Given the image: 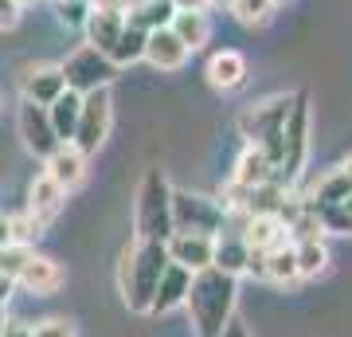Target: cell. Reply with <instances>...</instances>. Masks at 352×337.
<instances>
[{
    "label": "cell",
    "instance_id": "cell-1",
    "mask_svg": "<svg viewBox=\"0 0 352 337\" xmlns=\"http://www.w3.org/2000/svg\"><path fill=\"white\" fill-rule=\"evenodd\" d=\"M235 302H239V278L223 275V271H196L188 287V298H184V310H188L192 334L196 337H219L223 325L235 318Z\"/></svg>",
    "mask_w": 352,
    "mask_h": 337
},
{
    "label": "cell",
    "instance_id": "cell-2",
    "mask_svg": "<svg viewBox=\"0 0 352 337\" xmlns=\"http://www.w3.org/2000/svg\"><path fill=\"white\" fill-rule=\"evenodd\" d=\"M164 267H168V251H164V243H157V239H138V243L122 255L118 287H122V302H126L133 314H149Z\"/></svg>",
    "mask_w": 352,
    "mask_h": 337
},
{
    "label": "cell",
    "instance_id": "cell-3",
    "mask_svg": "<svg viewBox=\"0 0 352 337\" xmlns=\"http://www.w3.org/2000/svg\"><path fill=\"white\" fill-rule=\"evenodd\" d=\"M133 232L138 239H164L173 236V185H168V176L164 169H145L138 185V204H133Z\"/></svg>",
    "mask_w": 352,
    "mask_h": 337
},
{
    "label": "cell",
    "instance_id": "cell-4",
    "mask_svg": "<svg viewBox=\"0 0 352 337\" xmlns=\"http://www.w3.org/2000/svg\"><path fill=\"white\" fill-rule=\"evenodd\" d=\"M289 110H294V94H270V99L254 102L239 114V138L247 145H258V150L274 161V173H278V161H282V125H286Z\"/></svg>",
    "mask_w": 352,
    "mask_h": 337
},
{
    "label": "cell",
    "instance_id": "cell-5",
    "mask_svg": "<svg viewBox=\"0 0 352 337\" xmlns=\"http://www.w3.org/2000/svg\"><path fill=\"white\" fill-rule=\"evenodd\" d=\"M309 161V94H294V110L282 125V161H278L274 181L282 188H298L302 169Z\"/></svg>",
    "mask_w": 352,
    "mask_h": 337
},
{
    "label": "cell",
    "instance_id": "cell-6",
    "mask_svg": "<svg viewBox=\"0 0 352 337\" xmlns=\"http://www.w3.org/2000/svg\"><path fill=\"white\" fill-rule=\"evenodd\" d=\"M227 224V208L215 196L173 188V232H196V236H219Z\"/></svg>",
    "mask_w": 352,
    "mask_h": 337
},
{
    "label": "cell",
    "instance_id": "cell-7",
    "mask_svg": "<svg viewBox=\"0 0 352 337\" xmlns=\"http://www.w3.org/2000/svg\"><path fill=\"white\" fill-rule=\"evenodd\" d=\"M59 71H63L67 90H75V94H90V90L113 87V79H118V67L110 63V55H102V51L90 48V43L71 51L67 63H59Z\"/></svg>",
    "mask_w": 352,
    "mask_h": 337
},
{
    "label": "cell",
    "instance_id": "cell-8",
    "mask_svg": "<svg viewBox=\"0 0 352 337\" xmlns=\"http://www.w3.org/2000/svg\"><path fill=\"white\" fill-rule=\"evenodd\" d=\"M110 125H113V99H110V87L102 90H90V94H82V110H78V125H75V138H71V145H75L78 153H98L102 145H106V138H110Z\"/></svg>",
    "mask_w": 352,
    "mask_h": 337
},
{
    "label": "cell",
    "instance_id": "cell-9",
    "mask_svg": "<svg viewBox=\"0 0 352 337\" xmlns=\"http://www.w3.org/2000/svg\"><path fill=\"white\" fill-rule=\"evenodd\" d=\"M16 125H20V141H24V150L39 161H47L55 145H63V141L55 138V130L47 122V106H36V102H20V114H16Z\"/></svg>",
    "mask_w": 352,
    "mask_h": 337
},
{
    "label": "cell",
    "instance_id": "cell-10",
    "mask_svg": "<svg viewBox=\"0 0 352 337\" xmlns=\"http://www.w3.org/2000/svg\"><path fill=\"white\" fill-rule=\"evenodd\" d=\"M212 247L215 239L212 236H196V232H173L164 239V251H168V263L184 267V271H208L212 267Z\"/></svg>",
    "mask_w": 352,
    "mask_h": 337
},
{
    "label": "cell",
    "instance_id": "cell-11",
    "mask_svg": "<svg viewBox=\"0 0 352 337\" xmlns=\"http://www.w3.org/2000/svg\"><path fill=\"white\" fill-rule=\"evenodd\" d=\"M239 239L247 243V251L266 255V251H278L282 243H289V227H286V220H282V216L258 212V216H247V224H243Z\"/></svg>",
    "mask_w": 352,
    "mask_h": 337
},
{
    "label": "cell",
    "instance_id": "cell-12",
    "mask_svg": "<svg viewBox=\"0 0 352 337\" xmlns=\"http://www.w3.org/2000/svg\"><path fill=\"white\" fill-rule=\"evenodd\" d=\"M16 287L28 290V294H55L63 287V267L51 259V255H28L24 267L16 271Z\"/></svg>",
    "mask_w": 352,
    "mask_h": 337
},
{
    "label": "cell",
    "instance_id": "cell-13",
    "mask_svg": "<svg viewBox=\"0 0 352 337\" xmlns=\"http://www.w3.org/2000/svg\"><path fill=\"white\" fill-rule=\"evenodd\" d=\"M43 173L71 196V192L87 181V153H78L71 141H63V145H55V153L43 161Z\"/></svg>",
    "mask_w": 352,
    "mask_h": 337
},
{
    "label": "cell",
    "instance_id": "cell-14",
    "mask_svg": "<svg viewBox=\"0 0 352 337\" xmlns=\"http://www.w3.org/2000/svg\"><path fill=\"white\" fill-rule=\"evenodd\" d=\"M20 90H24V102L51 106V102H55V99L67 90L59 63H36V67H28L24 79H20Z\"/></svg>",
    "mask_w": 352,
    "mask_h": 337
},
{
    "label": "cell",
    "instance_id": "cell-15",
    "mask_svg": "<svg viewBox=\"0 0 352 337\" xmlns=\"http://www.w3.org/2000/svg\"><path fill=\"white\" fill-rule=\"evenodd\" d=\"M63 204H67L63 188L55 185L47 173H36V181H32V188H28V208H24V212L32 216L43 232H47V224L63 212Z\"/></svg>",
    "mask_w": 352,
    "mask_h": 337
},
{
    "label": "cell",
    "instance_id": "cell-16",
    "mask_svg": "<svg viewBox=\"0 0 352 337\" xmlns=\"http://www.w3.org/2000/svg\"><path fill=\"white\" fill-rule=\"evenodd\" d=\"M188 287H192V271L168 263V267L161 271V283H157V294H153L149 314H173V310H180L184 298H188Z\"/></svg>",
    "mask_w": 352,
    "mask_h": 337
},
{
    "label": "cell",
    "instance_id": "cell-17",
    "mask_svg": "<svg viewBox=\"0 0 352 337\" xmlns=\"http://www.w3.org/2000/svg\"><path fill=\"white\" fill-rule=\"evenodd\" d=\"M145 59L157 67V71H180L188 63V48L168 32V28H157L145 36Z\"/></svg>",
    "mask_w": 352,
    "mask_h": 337
},
{
    "label": "cell",
    "instance_id": "cell-18",
    "mask_svg": "<svg viewBox=\"0 0 352 337\" xmlns=\"http://www.w3.org/2000/svg\"><path fill=\"white\" fill-rule=\"evenodd\" d=\"M204 75H208V83L215 90L231 94V90H239L247 83V59H243L239 51H215L212 59H208V71Z\"/></svg>",
    "mask_w": 352,
    "mask_h": 337
},
{
    "label": "cell",
    "instance_id": "cell-19",
    "mask_svg": "<svg viewBox=\"0 0 352 337\" xmlns=\"http://www.w3.org/2000/svg\"><path fill=\"white\" fill-rule=\"evenodd\" d=\"M266 181H274V161H270L258 145H243L239 161H235V173H231V185L258 188V185H266Z\"/></svg>",
    "mask_w": 352,
    "mask_h": 337
},
{
    "label": "cell",
    "instance_id": "cell-20",
    "mask_svg": "<svg viewBox=\"0 0 352 337\" xmlns=\"http://www.w3.org/2000/svg\"><path fill=\"white\" fill-rule=\"evenodd\" d=\"M122 28H126V16H122V12H102V8H90L87 24H82V36H87L90 48H98L102 55H110V48L118 43V36H122Z\"/></svg>",
    "mask_w": 352,
    "mask_h": 337
},
{
    "label": "cell",
    "instance_id": "cell-21",
    "mask_svg": "<svg viewBox=\"0 0 352 337\" xmlns=\"http://www.w3.org/2000/svg\"><path fill=\"white\" fill-rule=\"evenodd\" d=\"M247 263H251V251L239 236H215V247H212V267L223 271L231 278H243L247 275Z\"/></svg>",
    "mask_w": 352,
    "mask_h": 337
},
{
    "label": "cell",
    "instance_id": "cell-22",
    "mask_svg": "<svg viewBox=\"0 0 352 337\" xmlns=\"http://www.w3.org/2000/svg\"><path fill=\"white\" fill-rule=\"evenodd\" d=\"M168 32H173V36L188 48V55H192V51H200L204 43L212 39V20H208V12H184V8H176Z\"/></svg>",
    "mask_w": 352,
    "mask_h": 337
},
{
    "label": "cell",
    "instance_id": "cell-23",
    "mask_svg": "<svg viewBox=\"0 0 352 337\" xmlns=\"http://www.w3.org/2000/svg\"><path fill=\"white\" fill-rule=\"evenodd\" d=\"M78 110H82V94H75V90H63V94L47 106V122H51V130H55V138L59 141L75 138Z\"/></svg>",
    "mask_w": 352,
    "mask_h": 337
},
{
    "label": "cell",
    "instance_id": "cell-24",
    "mask_svg": "<svg viewBox=\"0 0 352 337\" xmlns=\"http://www.w3.org/2000/svg\"><path fill=\"white\" fill-rule=\"evenodd\" d=\"M294 259H298V278H321L329 271V247L325 239H294Z\"/></svg>",
    "mask_w": 352,
    "mask_h": 337
},
{
    "label": "cell",
    "instance_id": "cell-25",
    "mask_svg": "<svg viewBox=\"0 0 352 337\" xmlns=\"http://www.w3.org/2000/svg\"><path fill=\"white\" fill-rule=\"evenodd\" d=\"M263 278L274 287H298V259H294V243H282L278 251L263 255Z\"/></svg>",
    "mask_w": 352,
    "mask_h": 337
},
{
    "label": "cell",
    "instance_id": "cell-26",
    "mask_svg": "<svg viewBox=\"0 0 352 337\" xmlns=\"http://www.w3.org/2000/svg\"><path fill=\"white\" fill-rule=\"evenodd\" d=\"M349 192H352V181L340 173V169H333V173L321 176V181H317V185L309 188L302 200L309 204V208H333V204H344V196H349Z\"/></svg>",
    "mask_w": 352,
    "mask_h": 337
},
{
    "label": "cell",
    "instance_id": "cell-27",
    "mask_svg": "<svg viewBox=\"0 0 352 337\" xmlns=\"http://www.w3.org/2000/svg\"><path fill=\"white\" fill-rule=\"evenodd\" d=\"M145 28H138V24H129L126 20V28H122V36H118V43L110 48V63L122 71V67H133V63H141L145 59Z\"/></svg>",
    "mask_w": 352,
    "mask_h": 337
},
{
    "label": "cell",
    "instance_id": "cell-28",
    "mask_svg": "<svg viewBox=\"0 0 352 337\" xmlns=\"http://www.w3.org/2000/svg\"><path fill=\"white\" fill-rule=\"evenodd\" d=\"M176 16V4L173 0H141V4H129L126 20L129 24L145 28V32H157V28H168Z\"/></svg>",
    "mask_w": 352,
    "mask_h": 337
},
{
    "label": "cell",
    "instance_id": "cell-29",
    "mask_svg": "<svg viewBox=\"0 0 352 337\" xmlns=\"http://www.w3.org/2000/svg\"><path fill=\"white\" fill-rule=\"evenodd\" d=\"M227 8H231V16H235L243 28H266L270 16H274V4H270V0H231Z\"/></svg>",
    "mask_w": 352,
    "mask_h": 337
},
{
    "label": "cell",
    "instance_id": "cell-30",
    "mask_svg": "<svg viewBox=\"0 0 352 337\" xmlns=\"http://www.w3.org/2000/svg\"><path fill=\"white\" fill-rule=\"evenodd\" d=\"M55 16H59L63 28H78L82 32V24L90 16V0H55Z\"/></svg>",
    "mask_w": 352,
    "mask_h": 337
},
{
    "label": "cell",
    "instance_id": "cell-31",
    "mask_svg": "<svg viewBox=\"0 0 352 337\" xmlns=\"http://www.w3.org/2000/svg\"><path fill=\"white\" fill-rule=\"evenodd\" d=\"M32 337H75V322H67V318H47V322L32 325Z\"/></svg>",
    "mask_w": 352,
    "mask_h": 337
},
{
    "label": "cell",
    "instance_id": "cell-32",
    "mask_svg": "<svg viewBox=\"0 0 352 337\" xmlns=\"http://www.w3.org/2000/svg\"><path fill=\"white\" fill-rule=\"evenodd\" d=\"M20 12H24L20 0H0V32H12L20 24Z\"/></svg>",
    "mask_w": 352,
    "mask_h": 337
},
{
    "label": "cell",
    "instance_id": "cell-33",
    "mask_svg": "<svg viewBox=\"0 0 352 337\" xmlns=\"http://www.w3.org/2000/svg\"><path fill=\"white\" fill-rule=\"evenodd\" d=\"M90 8H102V12H129V0H90Z\"/></svg>",
    "mask_w": 352,
    "mask_h": 337
},
{
    "label": "cell",
    "instance_id": "cell-34",
    "mask_svg": "<svg viewBox=\"0 0 352 337\" xmlns=\"http://www.w3.org/2000/svg\"><path fill=\"white\" fill-rule=\"evenodd\" d=\"M0 337H32V325L28 322H4L0 325Z\"/></svg>",
    "mask_w": 352,
    "mask_h": 337
},
{
    "label": "cell",
    "instance_id": "cell-35",
    "mask_svg": "<svg viewBox=\"0 0 352 337\" xmlns=\"http://www.w3.org/2000/svg\"><path fill=\"white\" fill-rule=\"evenodd\" d=\"M219 337H251V334H247V325H243L239 318H231V322L223 325V334H219Z\"/></svg>",
    "mask_w": 352,
    "mask_h": 337
},
{
    "label": "cell",
    "instance_id": "cell-36",
    "mask_svg": "<svg viewBox=\"0 0 352 337\" xmlns=\"http://www.w3.org/2000/svg\"><path fill=\"white\" fill-rule=\"evenodd\" d=\"M176 8H184V12H208V4L212 0H173Z\"/></svg>",
    "mask_w": 352,
    "mask_h": 337
},
{
    "label": "cell",
    "instance_id": "cell-37",
    "mask_svg": "<svg viewBox=\"0 0 352 337\" xmlns=\"http://www.w3.org/2000/svg\"><path fill=\"white\" fill-rule=\"evenodd\" d=\"M337 169H340V173H344V176H349V181H352V153H349V157H344V161L337 165Z\"/></svg>",
    "mask_w": 352,
    "mask_h": 337
},
{
    "label": "cell",
    "instance_id": "cell-38",
    "mask_svg": "<svg viewBox=\"0 0 352 337\" xmlns=\"http://www.w3.org/2000/svg\"><path fill=\"white\" fill-rule=\"evenodd\" d=\"M340 208H344V216H349V220H352V192H349V196H344V204H340Z\"/></svg>",
    "mask_w": 352,
    "mask_h": 337
},
{
    "label": "cell",
    "instance_id": "cell-39",
    "mask_svg": "<svg viewBox=\"0 0 352 337\" xmlns=\"http://www.w3.org/2000/svg\"><path fill=\"white\" fill-rule=\"evenodd\" d=\"M0 325H4V302H0Z\"/></svg>",
    "mask_w": 352,
    "mask_h": 337
},
{
    "label": "cell",
    "instance_id": "cell-40",
    "mask_svg": "<svg viewBox=\"0 0 352 337\" xmlns=\"http://www.w3.org/2000/svg\"><path fill=\"white\" fill-rule=\"evenodd\" d=\"M212 4H231V0H212Z\"/></svg>",
    "mask_w": 352,
    "mask_h": 337
},
{
    "label": "cell",
    "instance_id": "cell-41",
    "mask_svg": "<svg viewBox=\"0 0 352 337\" xmlns=\"http://www.w3.org/2000/svg\"><path fill=\"white\" fill-rule=\"evenodd\" d=\"M270 4H274V8H278V4H286V0H270Z\"/></svg>",
    "mask_w": 352,
    "mask_h": 337
},
{
    "label": "cell",
    "instance_id": "cell-42",
    "mask_svg": "<svg viewBox=\"0 0 352 337\" xmlns=\"http://www.w3.org/2000/svg\"><path fill=\"white\" fill-rule=\"evenodd\" d=\"M0 106H4V102H0Z\"/></svg>",
    "mask_w": 352,
    "mask_h": 337
}]
</instances>
